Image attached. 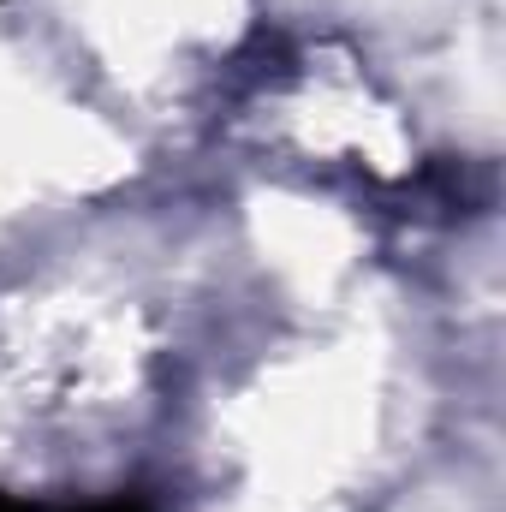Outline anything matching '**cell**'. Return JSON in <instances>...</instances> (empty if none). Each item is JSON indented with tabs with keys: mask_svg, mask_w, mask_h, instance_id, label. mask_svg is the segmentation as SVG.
Returning <instances> with one entry per match:
<instances>
[{
	"mask_svg": "<svg viewBox=\"0 0 506 512\" xmlns=\"http://www.w3.org/2000/svg\"><path fill=\"white\" fill-rule=\"evenodd\" d=\"M0 512H149V507H143V501H102V507H30V501L0 495Z\"/></svg>",
	"mask_w": 506,
	"mask_h": 512,
	"instance_id": "1",
	"label": "cell"
}]
</instances>
